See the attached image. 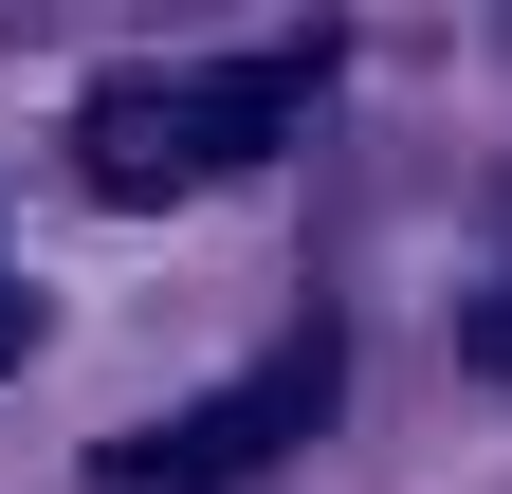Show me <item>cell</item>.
Returning <instances> with one entry per match:
<instances>
[{
	"mask_svg": "<svg viewBox=\"0 0 512 494\" xmlns=\"http://www.w3.org/2000/svg\"><path fill=\"white\" fill-rule=\"evenodd\" d=\"M311 92H330V55H220V74H110L74 110V165L92 202H183V183H238L311 129Z\"/></svg>",
	"mask_w": 512,
	"mask_h": 494,
	"instance_id": "cell-1",
	"label": "cell"
},
{
	"mask_svg": "<svg viewBox=\"0 0 512 494\" xmlns=\"http://www.w3.org/2000/svg\"><path fill=\"white\" fill-rule=\"evenodd\" d=\"M37 348V293H19V257H0V366H19Z\"/></svg>",
	"mask_w": 512,
	"mask_h": 494,
	"instance_id": "cell-4",
	"label": "cell"
},
{
	"mask_svg": "<svg viewBox=\"0 0 512 494\" xmlns=\"http://www.w3.org/2000/svg\"><path fill=\"white\" fill-rule=\"evenodd\" d=\"M458 348H476V366H494V385H512V275H494V293H476V312H458Z\"/></svg>",
	"mask_w": 512,
	"mask_h": 494,
	"instance_id": "cell-3",
	"label": "cell"
},
{
	"mask_svg": "<svg viewBox=\"0 0 512 494\" xmlns=\"http://www.w3.org/2000/svg\"><path fill=\"white\" fill-rule=\"evenodd\" d=\"M330 403H348V348L330 330H275L238 385L128 421V440H110V494H238V476H275L293 440H330Z\"/></svg>",
	"mask_w": 512,
	"mask_h": 494,
	"instance_id": "cell-2",
	"label": "cell"
}]
</instances>
